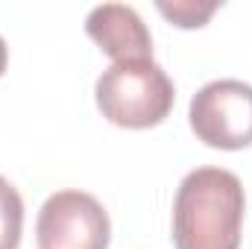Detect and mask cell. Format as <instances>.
Wrapping results in <instances>:
<instances>
[{
	"label": "cell",
	"instance_id": "cell-8",
	"mask_svg": "<svg viewBox=\"0 0 252 249\" xmlns=\"http://www.w3.org/2000/svg\"><path fill=\"white\" fill-rule=\"evenodd\" d=\"M6 64H9V47H6V41L0 38V76H3V70H6Z\"/></svg>",
	"mask_w": 252,
	"mask_h": 249
},
{
	"label": "cell",
	"instance_id": "cell-2",
	"mask_svg": "<svg viewBox=\"0 0 252 249\" xmlns=\"http://www.w3.org/2000/svg\"><path fill=\"white\" fill-rule=\"evenodd\" d=\"M97 109L103 118L124 129L158 126L173 109L176 88L161 64L153 59L115 62L94 85Z\"/></svg>",
	"mask_w": 252,
	"mask_h": 249
},
{
	"label": "cell",
	"instance_id": "cell-4",
	"mask_svg": "<svg viewBox=\"0 0 252 249\" xmlns=\"http://www.w3.org/2000/svg\"><path fill=\"white\" fill-rule=\"evenodd\" d=\"M38 249H109L112 223L106 208L85 190H56L38 211Z\"/></svg>",
	"mask_w": 252,
	"mask_h": 249
},
{
	"label": "cell",
	"instance_id": "cell-5",
	"mask_svg": "<svg viewBox=\"0 0 252 249\" xmlns=\"http://www.w3.org/2000/svg\"><path fill=\"white\" fill-rule=\"evenodd\" d=\"M85 30L97 41V47L115 62L153 59L150 30L132 6H124V3L94 6L85 18Z\"/></svg>",
	"mask_w": 252,
	"mask_h": 249
},
{
	"label": "cell",
	"instance_id": "cell-7",
	"mask_svg": "<svg viewBox=\"0 0 252 249\" xmlns=\"http://www.w3.org/2000/svg\"><path fill=\"white\" fill-rule=\"evenodd\" d=\"M158 6V12L170 21V24H176V27H182V30H196V27H205L208 24V18L220 9V3H193V0H173V3H156Z\"/></svg>",
	"mask_w": 252,
	"mask_h": 249
},
{
	"label": "cell",
	"instance_id": "cell-1",
	"mask_svg": "<svg viewBox=\"0 0 252 249\" xmlns=\"http://www.w3.org/2000/svg\"><path fill=\"white\" fill-rule=\"evenodd\" d=\"M244 208V185L232 170H190L173 199L176 249H238Z\"/></svg>",
	"mask_w": 252,
	"mask_h": 249
},
{
	"label": "cell",
	"instance_id": "cell-3",
	"mask_svg": "<svg viewBox=\"0 0 252 249\" xmlns=\"http://www.w3.org/2000/svg\"><path fill=\"white\" fill-rule=\"evenodd\" d=\"M190 129L214 150H244L252 144V85L214 79L190 100Z\"/></svg>",
	"mask_w": 252,
	"mask_h": 249
},
{
	"label": "cell",
	"instance_id": "cell-6",
	"mask_svg": "<svg viewBox=\"0 0 252 249\" xmlns=\"http://www.w3.org/2000/svg\"><path fill=\"white\" fill-rule=\"evenodd\" d=\"M21 229H24V199L18 187L0 176V249L21 247Z\"/></svg>",
	"mask_w": 252,
	"mask_h": 249
}]
</instances>
